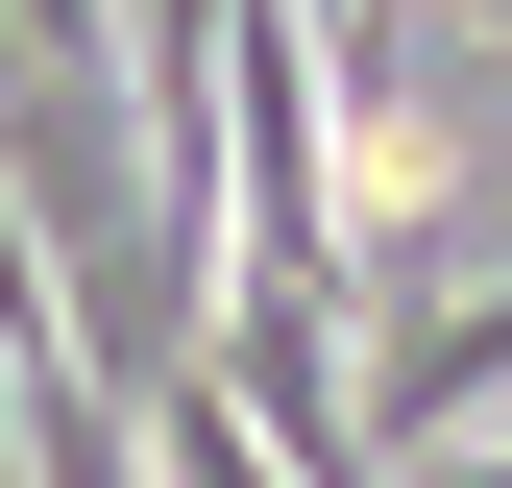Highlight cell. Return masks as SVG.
Listing matches in <instances>:
<instances>
[{
	"instance_id": "cell-1",
	"label": "cell",
	"mask_w": 512,
	"mask_h": 488,
	"mask_svg": "<svg viewBox=\"0 0 512 488\" xmlns=\"http://www.w3.org/2000/svg\"><path fill=\"white\" fill-rule=\"evenodd\" d=\"M464 488H512V440H488V464H464Z\"/></svg>"
}]
</instances>
